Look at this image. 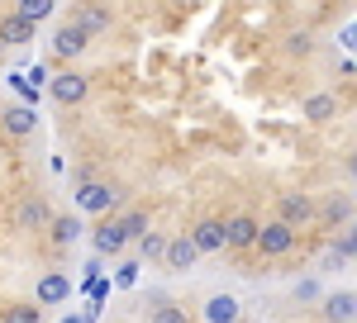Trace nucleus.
<instances>
[{"label": "nucleus", "mask_w": 357, "mask_h": 323, "mask_svg": "<svg viewBox=\"0 0 357 323\" xmlns=\"http://www.w3.org/2000/svg\"><path fill=\"white\" fill-rule=\"evenodd\" d=\"M301 114L310 119V124H329V119H338V95H329V90H314V95H305Z\"/></svg>", "instance_id": "obj_7"}, {"label": "nucleus", "mask_w": 357, "mask_h": 323, "mask_svg": "<svg viewBox=\"0 0 357 323\" xmlns=\"http://www.w3.org/2000/svg\"><path fill=\"white\" fill-rule=\"evenodd\" d=\"M353 314H357V295L353 290H333V295L324 299V319L329 323H353Z\"/></svg>", "instance_id": "obj_11"}, {"label": "nucleus", "mask_w": 357, "mask_h": 323, "mask_svg": "<svg viewBox=\"0 0 357 323\" xmlns=\"http://www.w3.org/2000/svg\"><path fill=\"white\" fill-rule=\"evenodd\" d=\"M348 257H353V233H343L333 242V262H348Z\"/></svg>", "instance_id": "obj_25"}, {"label": "nucleus", "mask_w": 357, "mask_h": 323, "mask_svg": "<svg viewBox=\"0 0 357 323\" xmlns=\"http://www.w3.org/2000/svg\"><path fill=\"white\" fill-rule=\"evenodd\" d=\"M114 223H119L124 242H129V238H143V233H148V214H143V210H129L124 219H114Z\"/></svg>", "instance_id": "obj_19"}, {"label": "nucleus", "mask_w": 357, "mask_h": 323, "mask_svg": "<svg viewBox=\"0 0 357 323\" xmlns=\"http://www.w3.org/2000/svg\"><path fill=\"white\" fill-rule=\"evenodd\" d=\"M53 10H57V0H20V5H15V15H20L24 24H33V29L43 24Z\"/></svg>", "instance_id": "obj_16"}, {"label": "nucleus", "mask_w": 357, "mask_h": 323, "mask_svg": "<svg viewBox=\"0 0 357 323\" xmlns=\"http://www.w3.org/2000/svg\"><path fill=\"white\" fill-rule=\"evenodd\" d=\"M324 214H329L333 223H338V219L348 223V219H353V195H333L329 205H324Z\"/></svg>", "instance_id": "obj_22"}, {"label": "nucleus", "mask_w": 357, "mask_h": 323, "mask_svg": "<svg viewBox=\"0 0 357 323\" xmlns=\"http://www.w3.org/2000/svg\"><path fill=\"white\" fill-rule=\"evenodd\" d=\"M186 238H191L195 252H224V228H220V219H200Z\"/></svg>", "instance_id": "obj_8"}, {"label": "nucleus", "mask_w": 357, "mask_h": 323, "mask_svg": "<svg viewBox=\"0 0 357 323\" xmlns=\"http://www.w3.org/2000/svg\"><path fill=\"white\" fill-rule=\"evenodd\" d=\"M72 24H77L86 38H91V33L110 29V10H105V5H86V10H77V19H72Z\"/></svg>", "instance_id": "obj_14"}, {"label": "nucleus", "mask_w": 357, "mask_h": 323, "mask_svg": "<svg viewBox=\"0 0 357 323\" xmlns=\"http://www.w3.org/2000/svg\"><path fill=\"white\" fill-rule=\"evenodd\" d=\"M243 319V304L234 295H210L200 304V323H238Z\"/></svg>", "instance_id": "obj_5"}, {"label": "nucleus", "mask_w": 357, "mask_h": 323, "mask_svg": "<svg viewBox=\"0 0 357 323\" xmlns=\"http://www.w3.org/2000/svg\"><path fill=\"white\" fill-rule=\"evenodd\" d=\"M114 200H119V190L105 186V181H82V186H77V210H82V214H105Z\"/></svg>", "instance_id": "obj_2"}, {"label": "nucleus", "mask_w": 357, "mask_h": 323, "mask_svg": "<svg viewBox=\"0 0 357 323\" xmlns=\"http://www.w3.org/2000/svg\"><path fill=\"white\" fill-rule=\"evenodd\" d=\"M53 100L57 105H82L86 95H91V81L82 77V72H62V77H53Z\"/></svg>", "instance_id": "obj_3"}, {"label": "nucleus", "mask_w": 357, "mask_h": 323, "mask_svg": "<svg viewBox=\"0 0 357 323\" xmlns=\"http://www.w3.org/2000/svg\"><path fill=\"white\" fill-rule=\"evenodd\" d=\"M20 223H24V228H43V223H53V214H48L43 200H24V205H20Z\"/></svg>", "instance_id": "obj_18"}, {"label": "nucleus", "mask_w": 357, "mask_h": 323, "mask_svg": "<svg viewBox=\"0 0 357 323\" xmlns=\"http://www.w3.org/2000/svg\"><path fill=\"white\" fill-rule=\"evenodd\" d=\"M67 295H72V281H67L62 271H48V276L38 281V304H62Z\"/></svg>", "instance_id": "obj_12"}, {"label": "nucleus", "mask_w": 357, "mask_h": 323, "mask_svg": "<svg viewBox=\"0 0 357 323\" xmlns=\"http://www.w3.org/2000/svg\"><path fill=\"white\" fill-rule=\"evenodd\" d=\"M153 323H191V319H186V309H181L176 299H162V304L153 309Z\"/></svg>", "instance_id": "obj_20"}, {"label": "nucleus", "mask_w": 357, "mask_h": 323, "mask_svg": "<svg viewBox=\"0 0 357 323\" xmlns=\"http://www.w3.org/2000/svg\"><path fill=\"white\" fill-rule=\"evenodd\" d=\"M0 124H5L10 138H29L33 129H38V109L33 105H10L5 114H0Z\"/></svg>", "instance_id": "obj_6"}, {"label": "nucleus", "mask_w": 357, "mask_h": 323, "mask_svg": "<svg viewBox=\"0 0 357 323\" xmlns=\"http://www.w3.org/2000/svg\"><path fill=\"white\" fill-rule=\"evenodd\" d=\"M48 228H53V242H72V238H77V233H82V223H77V219H72V214L53 219Z\"/></svg>", "instance_id": "obj_21"}, {"label": "nucleus", "mask_w": 357, "mask_h": 323, "mask_svg": "<svg viewBox=\"0 0 357 323\" xmlns=\"http://www.w3.org/2000/svg\"><path fill=\"white\" fill-rule=\"evenodd\" d=\"M220 228H224V247H252L257 242V219L252 214H234V219H220Z\"/></svg>", "instance_id": "obj_4"}, {"label": "nucleus", "mask_w": 357, "mask_h": 323, "mask_svg": "<svg viewBox=\"0 0 357 323\" xmlns=\"http://www.w3.org/2000/svg\"><path fill=\"white\" fill-rule=\"evenodd\" d=\"M0 323H38V309H33V304H10V309L0 314Z\"/></svg>", "instance_id": "obj_24"}, {"label": "nucleus", "mask_w": 357, "mask_h": 323, "mask_svg": "<svg viewBox=\"0 0 357 323\" xmlns=\"http://www.w3.org/2000/svg\"><path fill=\"white\" fill-rule=\"evenodd\" d=\"M138 252H143L148 262H162V252H167V238H158V233H143V238H138Z\"/></svg>", "instance_id": "obj_23"}, {"label": "nucleus", "mask_w": 357, "mask_h": 323, "mask_svg": "<svg viewBox=\"0 0 357 323\" xmlns=\"http://www.w3.org/2000/svg\"><path fill=\"white\" fill-rule=\"evenodd\" d=\"M119 247H124V233H119V223H100V228H96V252H100V257H114Z\"/></svg>", "instance_id": "obj_17"}, {"label": "nucleus", "mask_w": 357, "mask_h": 323, "mask_svg": "<svg viewBox=\"0 0 357 323\" xmlns=\"http://www.w3.org/2000/svg\"><path fill=\"white\" fill-rule=\"evenodd\" d=\"M195 257H200V252L191 247V238H186V233H176V238H167V252H162L167 271H191V267H195Z\"/></svg>", "instance_id": "obj_9"}, {"label": "nucleus", "mask_w": 357, "mask_h": 323, "mask_svg": "<svg viewBox=\"0 0 357 323\" xmlns=\"http://www.w3.org/2000/svg\"><path fill=\"white\" fill-rule=\"evenodd\" d=\"M262 257H286L291 247H296V228H286L281 219H272V223H257V242H252Z\"/></svg>", "instance_id": "obj_1"}, {"label": "nucleus", "mask_w": 357, "mask_h": 323, "mask_svg": "<svg viewBox=\"0 0 357 323\" xmlns=\"http://www.w3.org/2000/svg\"><path fill=\"white\" fill-rule=\"evenodd\" d=\"M0 43H33V24H24L15 10L0 19Z\"/></svg>", "instance_id": "obj_15"}, {"label": "nucleus", "mask_w": 357, "mask_h": 323, "mask_svg": "<svg viewBox=\"0 0 357 323\" xmlns=\"http://www.w3.org/2000/svg\"><path fill=\"white\" fill-rule=\"evenodd\" d=\"M314 219V200L310 195H281V223L296 228V223H310Z\"/></svg>", "instance_id": "obj_10"}, {"label": "nucleus", "mask_w": 357, "mask_h": 323, "mask_svg": "<svg viewBox=\"0 0 357 323\" xmlns=\"http://www.w3.org/2000/svg\"><path fill=\"white\" fill-rule=\"evenodd\" d=\"M53 53L57 57H77V53H86V33L77 24H62L53 33Z\"/></svg>", "instance_id": "obj_13"}]
</instances>
